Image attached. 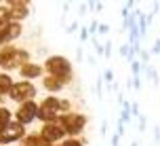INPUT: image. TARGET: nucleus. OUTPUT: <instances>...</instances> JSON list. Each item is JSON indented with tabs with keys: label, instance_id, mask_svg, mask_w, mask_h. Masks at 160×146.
Returning <instances> with one entry per match:
<instances>
[{
	"label": "nucleus",
	"instance_id": "6ab92c4d",
	"mask_svg": "<svg viewBox=\"0 0 160 146\" xmlns=\"http://www.w3.org/2000/svg\"><path fill=\"white\" fill-rule=\"evenodd\" d=\"M61 146H84V144H82L78 138H68V140L61 142Z\"/></svg>",
	"mask_w": 160,
	"mask_h": 146
},
{
	"label": "nucleus",
	"instance_id": "f03ea898",
	"mask_svg": "<svg viewBox=\"0 0 160 146\" xmlns=\"http://www.w3.org/2000/svg\"><path fill=\"white\" fill-rule=\"evenodd\" d=\"M25 64H30V53L25 49H17V47L0 49V68L13 70V68H21Z\"/></svg>",
	"mask_w": 160,
	"mask_h": 146
},
{
	"label": "nucleus",
	"instance_id": "f257e3e1",
	"mask_svg": "<svg viewBox=\"0 0 160 146\" xmlns=\"http://www.w3.org/2000/svg\"><path fill=\"white\" fill-rule=\"evenodd\" d=\"M44 70H47V74H51V76H57V78H61V81L68 85V83L72 81V64H70V59L63 55H51L44 62Z\"/></svg>",
	"mask_w": 160,
	"mask_h": 146
},
{
	"label": "nucleus",
	"instance_id": "b1692460",
	"mask_svg": "<svg viewBox=\"0 0 160 146\" xmlns=\"http://www.w3.org/2000/svg\"><path fill=\"white\" fill-rule=\"evenodd\" d=\"M88 38V28H82V30H80V41L84 42Z\"/></svg>",
	"mask_w": 160,
	"mask_h": 146
},
{
	"label": "nucleus",
	"instance_id": "9d476101",
	"mask_svg": "<svg viewBox=\"0 0 160 146\" xmlns=\"http://www.w3.org/2000/svg\"><path fill=\"white\" fill-rule=\"evenodd\" d=\"M21 32H23L21 24L11 21L7 28H2V30H0V47H2V45H8V42L15 41V38H19V36H21Z\"/></svg>",
	"mask_w": 160,
	"mask_h": 146
},
{
	"label": "nucleus",
	"instance_id": "20e7f679",
	"mask_svg": "<svg viewBox=\"0 0 160 146\" xmlns=\"http://www.w3.org/2000/svg\"><path fill=\"white\" fill-rule=\"evenodd\" d=\"M59 123L63 125L65 133H68L70 138H74V136H78L80 131L87 127V116L82 112H68V114H63V116H59Z\"/></svg>",
	"mask_w": 160,
	"mask_h": 146
},
{
	"label": "nucleus",
	"instance_id": "393cba45",
	"mask_svg": "<svg viewBox=\"0 0 160 146\" xmlns=\"http://www.w3.org/2000/svg\"><path fill=\"white\" fill-rule=\"evenodd\" d=\"M145 125H148V121H145V116L141 114V116H139V131H143V129H145Z\"/></svg>",
	"mask_w": 160,
	"mask_h": 146
},
{
	"label": "nucleus",
	"instance_id": "9b49d317",
	"mask_svg": "<svg viewBox=\"0 0 160 146\" xmlns=\"http://www.w3.org/2000/svg\"><path fill=\"white\" fill-rule=\"evenodd\" d=\"M19 74L23 76L25 81H32V78H38V76H42V66L40 64H25L19 68Z\"/></svg>",
	"mask_w": 160,
	"mask_h": 146
},
{
	"label": "nucleus",
	"instance_id": "2eb2a0df",
	"mask_svg": "<svg viewBox=\"0 0 160 146\" xmlns=\"http://www.w3.org/2000/svg\"><path fill=\"white\" fill-rule=\"evenodd\" d=\"M13 19H11V11H8L7 4H0V30L2 28H7Z\"/></svg>",
	"mask_w": 160,
	"mask_h": 146
},
{
	"label": "nucleus",
	"instance_id": "1a4fd4ad",
	"mask_svg": "<svg viewBox=\"0 0 160 146\" xmlns=\"http://www.w3.org/2000/svg\"><path fill=\"white\" fill-rule=\"evenodd\" d=\"M7 7L11 11V19L17 21V24H21V19H25L30 15V4L23 2V0H11V2H7Z\"/></svg>",
	"mask_w": 160,
	"mask_h": 146
},
{
	"label": "nucleus",
	"instance_id": "5701e85b",
	"mask_svg": "<svg viewBox=\"0 0 160 146\" xmlns=\"http://www.w3.org/2000/svg\"><path fill=\"white\" fill-rule=\"evenodd\" d=\"M110 55H112V42H105V59H110Z\"/></svg>",
	"mask_w": 160,
	"mask_h": 146
},
{
	"label": "nucleus",
	"instance_id": "c756f323",
	"mask_svg": "<svg viewBox=\"0 0 160 146\" xmlns=\"http://www.w3.org/2000/svg\"><path fill=\"white\" fill-rule=\"evenodd\" d=\"M131 146H139V144H137V142H133V144H131Z\"/></svg>",
	"mask_w": 160,
	"mask_h": 146
},
{
	"label": "nucleus",
	"instance_id": "c85d7f7f",
	"mask_svg": "<svg viewBox=\"0 0 160 146\" xmlns=\"http://www.w3.org/2000/svg\"><path fill=\"white\" fill-rule=\"evenodd\" d=\"M112 146H120V136H114L112 138Z\"/></svg>",
	"mask_w": 160,
	"mask_h": 146
},
{
	"label": "nucleus",
	"instance_id": "39448f33",
	"mask_svg": "<svg viewBox=\"0 0 160 146\" xmlns=\"http://www.w3.org/2000/svg\"><path fill=\"white\" fill-rule=\"evenodd\" d=\"M11 100H15L19 104H25V102H32L34 97H36V87H34L30 81H19L13 85V89L8 93Z\"/></svg>",
	"mask_w": 160,
	"mask_h": 146
},
{
	"label": "nucleus",
	"instance_id": "412c9836",
	"mask_svg": "<svg viewBox=\"0 0 160 146\" xmlns=\"http://www.w3.org/2000/svg\"><path fill=\"white\" fill-rule=\"evenodd\" d=\"M150 53H152V55H160V38H156V42H154V47H152Z\"/></svg>",
	"mask_w": 160,
	"mask_h": 146
},
{
	"label": "nucleus",
	"instance_id": "4468645a",
	"mask_svg": "<svg viewBox=\"0 0 160 146\" xmlns=\"http://www.w3.org/2000/svg\"><path fill=\"white\" fill-rule=\"evenodd\" d=\"M13 78L8 76V74H4V72H0V95H8L11 93V89H13Z\"/></svg>",
	"mask_w": 160,
	"mask_h": 146
},
{
	"label": "nucleus",
	"instance_id": "a878e982",
	"mask_svg": "<svg viewBox=\"0 0 160 146\" xmlns=\"http://www.w3.org/2000/svg\"><path fill=\"white\" fill-rule=\"evenodd\" d=\"M131 114H133V116H141V114H139V106H137V104H131Z\"/></svg>",
	"mask_w": 160,
	"mask_h": 146
},
{
	"label": "nucleus",
	"instance_id": "dca6fc26",
	"mask_svg": "<svg viewBox=\"0 0 160 146\" xmlns=\"http://www.w3.org/2000/svg\"><path fill=\"white\" fill-rule=\"evenodd\" d=\"M11 123H13V121H11V112H8V108H2V106H0V131H4Z\"/></svg>",
	"mask_w": 160,
	"mask_h": 146
},
{
	"label": "nucleus",
	"instance_id": "aec40b11",
	"mask_svg": "<svg viewBox=\"0 0 160 146\" xmlns=\"http://www.w3.org/2000/svg\"><path fill=\"white\" fill-rule=\"evenodd\" d=\"M103 78H105V83H110V87L114 85V72H112V70H105V72H103Z\"/></svg>",
	"mask_w": 160,
	"mask_h": 146
},
{
	"label": "nucleus",
	"instance_id": "0eeeda50",
	"mask_svg": "<svg viewBox=\"0 0 160 146\" xmlns=\"http://www.w3.org/2000/svg\"><path fill=\"white\" fill-rule=\"evenodd\" d=\"M23 138H25V129L19 121H13L4 131H0V144L2 146L11 144V142H19V140H23Z\"/></svg>",
	"mask_w": 160,
	"mask_h": 146
},
{
	"label": "nucleus",
	"instance_id": "bb28decb",
	"mask_svg": "<svg viewBox=\"0 0 160 146\" xmlns=\"http://www.w3.org/2000/svg\"><path fill=\"white\" fill-rule=\"evenodd\" d=\"M76 28H78V21H72V24L68 25V32L72 34V32H76Z\"/></svg>",
	"mask_w": 160,
	"mask_h": 146
},
{
	"label": "nucleus",
	"instance_id": "a211bd4d",
	"mask_svg": "<svg viewBox=\"0 0 160 146\" xmlns=\"http://www.w3.org/2000/svg\"><path fill=\"white\" fill-rule=\"evenodd\" d=\"M150 57H152L150 51H145V49L139 51V59H141V64H143V66H150Z\"/></svg>",
	"mask_w": 160,
	"mask_h": 146
},
{
	"label": "nucleus",
	"instance_id": "4be33fe9",
	"mask_svg": "<svg viewBox=\"0 0 160 146\" xmlns=\"http://www.w3.org/2000/svg\"><path fill=\"white\" fill-rule=\"evenodd\" d=\"M97 32H99V34H103V36H105V34L110 32V25H108V24H99V30H97Z\"/></svg>",
	"mask_w": 160,
	"mask_h": 146
},
{
	"label": "nucleus",
	"instance_id": "f8f14e48",
	"mask_svg": "<svg viewBox=\"0 0 160 146\" xmlns=\"http://www.w3.org/2000/svg\"><path fill=\"white\" fill-rule=\"evenodd\" d=\"M42 87H44L48 93H57V91H61L65 87V83L61 81V78H57V76L47 74V76H44V81H42Z\"/></svg>",
	"mask_w": 160,
	"mask_h": 146
},
{
	"label": "nucleus",
	"instance_id": "7c9ffc66",
	"mask_svg": "<svg viewBox=\"0 0 160 146\" xmlns=\"http://www.w3.org/2000/svg\"><path fill=\"white\" fill-rule=\"evenodd\" d=\"M48 146H57V144H48ZM59 146H61V144H59Z\"/></svg>",
	"mask_w": 160,
	"mask_h": 146
},
{
	"label": "nucleus",
	"instance_id": "423d86ee",
	"mask_svg": "<svg viewBox=\"0 0 160 146\" xmlns=\"http://www.w3.org/2000/svg\"><path fill=\"white\" fill-rule=\"evenodd\" d=\"M40 136L47 140L48 144H57V142H61V140H65V129L63 125L59 121H53V123H44L42 125V129H40Z\"/></svg>",
	"mask_w": 160,
	"mask_h": 146
},
{
	"label": "nucleus",
	"instance_id": "6e6552de",
	"mask_svg": "<svg viewBox=\"0 0 160 146\" xmlns=\"http://www.w3.org/2000/svg\"><path fill=\"white\" fill-rule=\"evenodd\" d=\"M15 116H17V121L21 123V125H30L32 121H36L38 119V104L36 102H25V104H19V108H17V112H15Z\"/></svg>",
	"mask_w": 160,
	"mask_h": 146
},
{
	"label": "nucleus",
	"instance_id": "7ed1b4c3",
	"mask_svg": "<svg viewBox=\"0 0 160 146\" xmlns=\"http://www.w3.org/2000/svg\"><path fill=\"white\" fill-rule=\"evenodd\" d=\"M59 116H61V97L48 95L38 104V119L42 123L59 121Z\"/></svg>",
	"mask_w": 160,
	"mask_h": 146
},
{
	"label": "nucleus",
	"instance_id": "ddd939ff",
	"mask_svg": "<svg viewBox=\"0 0 160 146\" xmlns=\"http://www.w3.org/2000/svg\"><path fill=\"white\" fill-rule=\"evenodd\" d=\"M21 146H48V142L40 133H32V136H25L21 140Z\"/></svg>",
	"mask_w": 160,
	"mask_h": 146
},
{
	"label": "nucleus",
	"instance_id": "cd10ccee",
	"mask_svg": "<svg viewBox=\"0 0 160 146\" xmlns=\"http://www.w3.org/2000/svg\"><path fill=\"white\" fill-rule=\"evenodd\" d=\"M154 140H156V142H160V127H156V129H154Z\"/></svg>",
	"mask_w": 160,
	"mask_h": 146
},
{
	"label": "nucleus",
	"instance_id": "f3484780",
	"mask_svg": "<svg viewBox=\"0 0 160 146\" xmlns=\"http://www.w3.org/2000/svg\"><path fill=\"white\" fill-rule=\"evenodd\" d=\"M145 76H148V81L152 83V85H158V70H156V68H154V66H145Z\"/></svg>",
	"mask_w": 160,
	"mask_h": 146
}]
</instances>
